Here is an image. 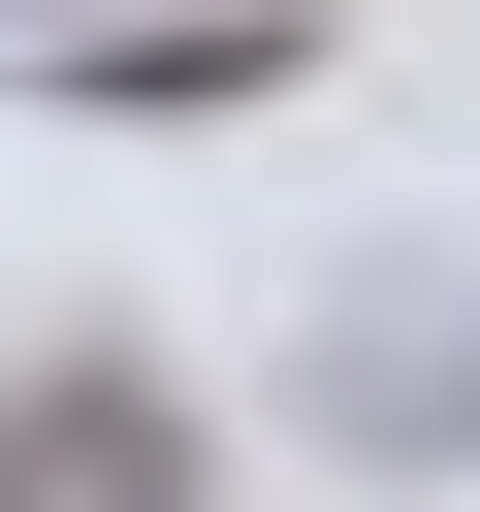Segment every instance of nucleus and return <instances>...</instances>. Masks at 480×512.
<instances>
[{
	"label": "nucleus",
	"instance_id": "f257e3e1",
	"mask_svg": "<svg viewBox=\"0 0 480 512\" xmlns=\"http://www.w3.org/2000/svg\"><path fill=\"white\" fill-rule=\"evenodd\" d=\"M352 480H480V288H352L320 320V384H288Z\"/></svg>",
	"mask_w": 480,
	"mask_h": 512
},
{
	"label": "nucleus",
	"instance_id": "f03ea898",
	"mask_svg": "<svg viewBox=\"0 0 480 512\" xmlns=\"http://www.w3.org/2000/svg\"><path fill=\"white\" fill-rule=\"evenodd\" d=\"M0 512H192V384L160 352H32L0 384Z\"/></svg>",
	"mask_w": 480,
	"mask_h": 512
}]
</instances>
